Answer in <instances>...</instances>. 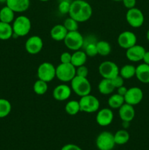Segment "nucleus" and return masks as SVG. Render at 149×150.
<instances>
[{
	"label": "nucleus",
	"mask_w": 149,
	"mask_h": 150,
	"mask_svg": "<svg viewBox=\"0 0 149 150\" xmlns=\"http://www.w3.org/2000/svg\"><path fill=\"white\" fill-rule=\"evenodd\" d=\"M13 35L16 37L26 36L32 29V22L30 19L25 16H19L15 18L12 25Z\"/></svg>",
	"instance_id": "obj_2"
},
{
	"label": "nucleus",
	"mask_w": 149,
	"mask_h": 150,
	"mask_svg": "<svg viewBox=\"0 0 149 150\" xmlns=\"http://www.w3.org/2000/svg\"><path fill=\"white\" fill-rule=\"evenodd\" d=\"M129 133L126 129L119 130L114 134V140L115 144L124 145L126 144L129 140Z\"/></svg>",
	"instance_id": "obj_26"
},
{
	"label": "nucleus",
	"mask_w": 149,
	"mask_h": 150,
	"mask_svg": "<svg viewBox=\"0 0 149 150\" xmlns=\"http://www.w3.org/2000/svg\"><path fill=\"white\" fill-rule=\"evenodd\" d=\"M39 1H43V2H45V1H50V0H39Z\"/></svg>",
	"instance_id": "obj_45"
},
{
	"label": "nucleus",
	"mask_w": 149,
	"mask_h": 150,
	"mask_svg": "<svg viewBox=\"0 0 149 150\" xmlns=\"http://www.w3.org/2000/svg\"><path fill=\"white\" fill-rule=\"evenodd\" d=\"M63 25L68 32H73V31L78 30V22L71 17L66 18L64 20Z\"/></svg>",
	"instance_id": "obj_33"
},
{
	"label": "nucleus",
	"mask_w": 149,
	"mask_h": 150,
	"mask_svg": "<svg viewBox=\"0 0 149 150\" xmlns=\"http://www.w3.org/2000/svg\"><path fill=\"white\" fill-rule=\"evenodd\" d=\"M129 123L130 122H123L122 125H123V127H124V129L127 128V127H128L129 126Z\"/></svg>",
	"instance_id": "obj_42"
},
{
	"label": "nucleus",
	"mask_w": 149,
	"mask_h": 150,
	"mask_svg": "<svg viewBox=\"0 0 149 150\" xmlns=\"http://www.w3.org/2000/svg\"><path fill=\"white\" fill-rule=\"evenodd\" d=\"M114 134L109 131L99 133L96 139V146L99 150H112L115 146Z\"/></svg>",
	"instance_id": "obj_8"
},
{
	"label": "nucleus",
	"mask_w": 149,
	"mask_h": 150,
	"mask_svg": "<svg viewBox=\"0 0 149 150\" xmlns=\"http://www.w3.org/2000/svg\"><path fill=\"white\" fill-rule=\"evenodd\" d=\"M117 42L121 48L127 50L137 44V36L131 31H124L119 34Z\"/></svg>",
	"instance_id": "obj_12"
},
{
	"label": "nucleus",
	"mask_w": 149,
	"mask_h": 150,
	"mask_svg": "<svg viewBox=\"0 0 149 150\" xmlns=\"http://www.w3.org/2000/svg\"><path fill=\"white\" fill-rule=\"evenodd\" d=\"M79 103H80V111L88 114L96 112L99 109L100 106V103L98 98L91 94L80 97Z\"/></svg>",
	"instance_id": "obj_5"
},
{
	"label": "nucleus",
	"mask_w": 149,
	"mask_h": 150,
	"mask_svg": "<svg viewBox=\"0 0 149 150\" xmlns=\"http://www.w3.org/2000/svg\"><path fill=\"white\" fill-rule=\"evenodd\" d=\"M72 54L69 52H64L60 56L61 63H71Z\"/></svg>",
	"instance_id": "obj_37"
},
{
	"label": "nucleus",
	"mask_w": 149,
	"mask_h": 150,
	"mask_svg": "<svg viewBox=\"0 0 149 150\" xmlns=\"http://www.w3.org/2000/svg\"><path fill=\"white\" fill-rule=\"evenodd\" d=\"M124 103H125L124 97L118 93L113 94L108 98V104L110 108L112 109H118Z\"/></svg>",
	"instance_id": "obj_25"
},
{
	"label": "nucleus",
	"mask_w": 149,
	"mask_h": 150,
	"mask_svg": "<svg viewBox=\"0 0 149 150\" xmlns=\"http://www.w3.org/2000/svg\"><path fill=\"white\" fill-rule=\"evenodd\" d=\"M119 67L112 61H104L99 64V73L102 79H112L119 75Z\"/></svg>",
	"instance_id": "obj_9"
},
{
	"label": "nucleus",
	"mask_w": 149,
	"mask_h": 150,
	"mask_svg": "<svg viewBox=\"0 0 149 150\" xmlns=\"http://www.w3.org/2000/svg\"><path fill=\"white\" fill-rule=\"evenodd\" d=\"M145 49L143 46L140 45H134L131 48L127 49L126 57L130 62H137L142 61L145 53Z\"/></svg>",
	"instance_id": "obj_15"
},
{
	"label": "nucleus",
	"mask_w": 149,
	"mask_h": 150,
	"mask_svg": "<svg viewBox=\"0 0 149 150\" xmlns=\"http://www.w3.org/2000/svg\"><path fill=\"white\" fill-rule=\"evenodd\" d=\"M65 111L70 116H74L80 111V107L79 101L70 100L65 105Z\"/></svg>",
	"instance_id": "obj_29"
},
{
	"label": "nucleus",
	"mask_w": 149,
	"mask_h": 150,
	"mask_svg": "<svg viewBox=\"0 0 149 150\" xmlns=\"http://www.w3.org/2000/svg\"><path fill=\"white\" fill-rule=\"evenodd\" d=\"M127 89H127L125 86H124V85H123V86L117 88V93L119 94L120 95H122V96L124 97V95H125L126 93H127Z\"/></svg>",
	"instance_id": "obj_40"
},
{
	"label": "nucleus",
	"mask_w": 149,
	"mask_h": 150,
	"mask_svg": "<svg viewBox=\"0 0 149 150\" xmlns=\"http://www.w3.org/2000/svg\"><path fill=\"white\" fill-rule=\"evenodd\" d=\"M124 79H123V78L121 77L120 75H118L117 76L114 77L113 79H111L112 84H113V86H115V89H117V88L120 87V86H121L124 85Z\"/></svg>",
	"instance_id": "obj_36"
},
{
	"label": "nucleus",
	"mask_w": 149,
	"mask_h": 150,
	"mask_svg": "<svg viewBox=\"0 0 149 150\" xmlns=\"http://www.w3.org/2000/svg\"><path fill=\"white\" fill-rule=\"evenodd\" d=\"M114 114L111 108H105L99 110L96 116V122L99 125L106 127L112 122Z\"/></svg>",
	"instance_id": "obj_14"
},
{
	"label": "nucleus",
	"mask_w": 149,
	"mask_h": 150,
	"mask_svg": "<svg viewBox=\"0 0 149 150\" xmlns=\"http://www.w3.org/2000/svg\"><path fill=\"white\" fill-rule=\"evenodd\" d=\"M70 83L72 90L78 96L83 97L91 94V86L87 78L75 76Z\"/></svg>",
	"instance_id": "obj_3"
},
{
	"label": "nucleus",
	"mask_w": 149,
	"mask_h": 150,
	"mask_svg": "<svg viewBox=\"0 0 149 150\" xmlns=\"http://www.w3.org/2000/svg\"><path fill=\"white\" fill-rule=\"evenodd\" d=\"M115 89L111 79H102L98 84V90L100 94L104 95H111Z\"/></svg>",
	"instance_id": "obj_21"
},
{
	"label": "nucleus",
	"mask_w": 149,
	"mask_h": 150,
	"mask_svg": "<svg viewBox=\"0 0 149 150\" xmlns=\"http://www.w3.org/2000/svg\"><path fill=\"white\" fill-rule=\"evenodd\" d=\"M6 5L15 13H23L29 9L30 0H7Z\"/></svg>",
	"instance_id": "obj_18"
},
{
	"label": "nucleus",
	"mask_w": 149,
	"mask_h": 150,
	"mask_svg": "<svg viewBox=\"0 0 149 150\" xmlns=\"http://www.w3.org/2000/svg\"><path fill=\"white\" fill-rule=\"evenodd\" d=\"M72 91V90L70 86L65 83H61L54 88L53 91V97L56 100H67L71 96Z\"/></svg>",
	"instance_id": "obj_16"
},
{
	"label": "nucleus",
	"mask_w": 149,
	"mask_h": 150,
	"mask_svg": "<svg viewBox=\"0 0 149 150\" xmlns=\"http://www.w3.org/2000/svg\"><path fill=\"white\" fill-rule=\"evenodd\" d=\"M64 42L68 49L74 51H78L83 48L84 38L78 31L68 32Z\"/></svg>",
	"instance_id": "obj_6"
},
{
	"label": "nucleus",
	"mask_w": 149,
	"mask_h": 150,
	"mask_svg": "<svg viewBox=\"0 0 149 150\" xmlns=\"http://www.w3.org/2000/svg\"><path fill=\"white\" fill-rule=\"evenodd\" d=\"M12 105L10 102L4 98H0V119L4 118L10 114Z\"/></svg>",
	"instance_id": "obj_30"
},
{
	"label": "nucleus",
	"mask_w": 149,
	"mask_h": 150,
	"mask_svg": "<svg viewBox=\"0 0 149 150\" xmlns=\"http://www.w3.org/2000/svg\"><path fill=\"white\" fill-rule=\"evenodd\" d=\"M146 38H147L148 41H149V29L147 31V33H146Z\"/></svg>",
	"instance_id": "obj_43"
},
{
	"label": "nucleus",
	"mask_w": 149,
	"mask_h": 150,
	"mask_svg": "<svg viewBox=\"0 0 149 150\" xmlns=\"http://www.w3.org/2000/svg\"><path fill=\"white\" fill-rule=\"evenodd\" d=\"M143 61L145 64H147L149 65V51H145L143 57Z\"/></svg>",
	"instance_id": "obj_41"
},
{
	"label": "nucleus",
	"mask_w": 149,
	"mask_h": 150,
	"mask_svg": "<svg viewBox=\"0 0 149 150\" xmlns=\"http://www.w3.org/2000/svg\"><path fill=\"white\" fill-rule=\"evenodd\" d=\"M43 48V41L39 36L34 35L28 38L25 42V49L26 52L32 55L37 54Z\"/></svg>",
	"instance_id": "obj_11"
},
{
	"label": "nucleus",
	"mask_w": 149,
	"mask_h": 150,
	"mask_svg": "<svg viewBox=\"0 0 149 150\" xmlns=\"http://www.w3.org/2000/svg\"><path fill=\"white\" fill-rule=\"evenodd\" d=\"M92 14V7L88 1L85 0H74L71 2L69 15L70 17L72 18L78 23L89 21Z\"/></svg>",
	"instance_id": "obj_1"
},
{
	"label": "nucleus",
	"mask_w": 149,
	"mask_h": 150,
	"mask_svg": "<svg viewBox=\"0 0 149 150\" xmlns=\"http://www.w3.org/2000/svg\"><path fill=\"white\" fill-rule=\"evenodd\" d=\"M124 4V6L127 9H131L133 7H135L136 0H122L121 1Z\"/></svg>",
	"instance_id": "obj_38"
},
{
	"label": "nucleus",
	"mask_w": 149,
	"mask_h": 150,
	"mask_svg": "<svg viewBox=\"0 0 149 150\" xmlns=\"http://www.w3.org/2000/svg\"><path fill=\"white\" fill-rule=\"evenodd\" d=\"M76 76V67L71 63H61L56 67V77L63 83L70 82Z\"/></svg>",
	"instance_id": "obj_4"
},
{
	"label": "nucleus",
	"mask_w": 149,
	"mask_h": 150,
	"mask_svg": "<svg viewBox=\"0 0 149 150\" xmlns=\"http://www.w3.org/2000/svg\"><path fill=\"white\" fill-rule=\"evenodd\" d=\"M96 42L97 41H93V42H88V43L83 45V48L87 57H94L98 54L97 48H96Z\"/></svg>",
	"instance_id": "obj_32"
},
{
	"label": "nucleus",
	"mask_w": 149,
	"mask_h": 150,
	"mask_svg": "<svg viewBox=\"0 0 149 150\" xmlns=\"http://www.w3.org/2000/svg\"><path fill=\"white\" fill-rule=\"evenodd\" d=\"M61 150H82V149L74 144H67L63 146Z\"/></svg>",
	"instance_id": "obj_39"
},
{
	"label": "nucleus",
	"mask_w": 149,
	"mask_h": 150,
	"mask_svg": "<svg viewBox=\"0 0 149 150\" xmlns=\"http://www.w3.org/2000/svg\"><path fill=\"white\" fill-rule=\"evenodd\" d=\"M87 55L84 51H75L72 54L71 64L75 67L85 65L87 61Z\"/></svg>",
	"instance_id": "obj_22"
},
{
	"label": "nucleus",
	"mask_w": 149,
	"mask_h": 150,
	"mask_svg": "<svg viewBox=\"0 0 149 150\" xmlns=\"http://www.w3.org/2000/svg\"><path fill=\"white\" fill-rule=\"evenodd\" d=\"M135 76L139 81L143 83H149V65L147 64H139L136 67Z\"/></svg>",
	"instance_id": "obj_20"
},
{
	"label": "nucleus",
	"mask_w": 149,
	"mask_h": 150,
	"mask_svg": "<svg viewBox=\"0 0 149 150\" xmlns=\"http://www.w3.org/2000/svg\"><path fill=\"white\" fill-rule=\"evenodd\" d=\"M96 48L98 54L102 57L109 55L111 52V45L105 40H99L96 42Z\"/></svg>",
	"instance_id": "obj_28"
},
{
	"label": "nucleus",
	"mask_w": 149,
	"mask_h": 150,
	"mask_svg": "<svg viewBox=\"0 0 149 150\" xmlns=\"http://www.w3.org/2000/svg\"><path fill=\"white\" fill-rule=\"evenodd\" d=\"M48 89V83L44 81L38 79L33 85V90L38 95H43L47 92Z\"/></svg>",
	"instance_id": "obj_31"
},
{
	"label": "nucleus",
	"mask_w": 149,
	"mask_h": 150,
	"mask_svg": "<svg viewBox=\"0 0 149 150\" xmlns=\"http://www.w3.org/2000/svg\"><path fill=\"white\" fill-rule=\"evenodd\" d=\"M38 79L44 81L51 82L56 78V67L53 64L48 62L41 63L37 71Z\"/></svg>",
	"instance_id": "obj_7"
},
{
	"label": "nucleus",
	"mask_w": 149,
	"mask_h": 150,
	"mask_svg": "<svg viewBox=\"0 0 149 150\" xmlns=\"http://www.w3.org/2000/svg\"><path fill=\"white\" fill-rule=\"evenodd\" d=\"M15 13L10 7L7 5L4 6L0 10V21L7 23H13L15 20Z\"/></svg>",
	"instance_id": "obj_23"
},
{
	"label": "nucleus",
	"mask_w": 149,
	"mask_h": 150,
	"mask_svg": "<svg viewBox=\"0 0 149 150\" xmlns=\"http://www.w3.org/2000/svg\"><path fill=\"white\" fill-rule=\"evenodd\" d=\"M136 67L132 64H125L119 70V75L124 79H130L135 76Z\"/></svg>",
	"instance_id": "obj_27"
},
{
	"label": "nucleus",
	"mask_w": 149,
	"mask_h": 150,
	"mask_svg": "<svg viewBox=\"0 0 149 150\" xmlns=\"http://www.w3.org/2000/svg\"><path fill=\"white\" fill-rule=\"evenodd\" d=\"M88 74H89V69L86 66L82 65L76 67V76L87 78Z\"/></svg>",
	"instance_id": "obj_35"
},
{
	"label": "nucleus",
	"mask_w": 149,
	"mask_h": 150,
	"mask_svg": "<svg viewBox=\"0 0 149 150\" xmlns=\"http://www.w3.org/2000/svg\"><path fill=\"white\" fill-rule=\"evenodd\" d=\"M126 19L129 26L133 28H139L144 23L145 17L143 12L137 7L129 9L126 14Z\"/></svg>",
	"instance_id": "obj_10"
},
{
	"label": "nucleus",
	"mask_w": 149,
	"mask_h": 150,
	"mask_svg": "<svg viewBox=\"0 0 149 150\" xmlns=\"http://www.w3.org/2000/svg\"><path fill=\"white\" fill-rule=\"evenodd\" d=\"M112 1H121L122 0H112Z\"/></svg>",
	"instance_id": "obj_46"
},
{
	"label": "nucleus",
	"mask_w": 149,
	"mask_h": 150,
	"mask_svg": "<svg viewBox=\"0 0 149 150\" xmlns=\"http://www.w3.org/2000/svg\"><path fill=\"white\" fill-rule=\"evenodd\" d=\"M70 6H71V2H70L67 0H62L58 4V10L61 14H69V12H70Z\"/></svg>",
	"instance_id": "obj_34"
},
{
	"label": "nucleus",
	"mask_w": 149,
	"mask_h": 150,
	"mask_svg": "<svg viewBox=\"0 0 149 150\" xmlns=\"http://www.w3.org/2000/svg\"><path fill=\"white\" fill-rule=\"evenodd\" d=\"M7 0H0V3H6Z\"/></svg>",
	"instance_id": "obj_44"
},
{
	"label": "nucleus",
	"mask_w": 149,
	"mask_h": 150,
	"mask_svg": "<svg viewBox=\"0 0 149 150\" xmlns=\"http://www.w3.org/2000/svg\"><path fill=\"white\" fill-rule=\"evenodd\" d=\"M118 116L123 122L132 121L135 116L134 106L127 103H124L118 108Z\"/></svg>",
	"instance_id": "obj_17"
},
{
	"label": "nucleus",
	"mask_w": 149,
	"mask_h": 150,
	"mask_svg": "<svg viewBox=\"0 0 149 150\" xmlns=\"http://www.w3.org/2000/svg\"><path fill=\"white\" fill-rule=\"evenodd\" d=\"M13 36V30L11 23L0 21V40H7Z\"/></svg>",
	"instance_id": "obj_24"
},
{
	"label": "nucleus",
	"mask_w": 149,
	"mask_h": 150,
	"mask_svg": "<svg viewBox=\"0 0 149 150\" xmlns=\"http://www.w3.org/2000/svg\"><path fill=\"white\" fill-rule=\"evenodd\" d=\"M68 31L67 30L63 24H56L51 29L50 35L51 38L53 40L60 42V41H64V38L67 36Z\"/></svg>",
	"instance_id": "obj_19"
},
{
	"label": "nucleus",
	"mask_w": 149,
	"mask_h": 150,
	"mask_svg": "<svg viewBox=\"0 0 149 150\" xmlns=\"http://www.w3.org/2000/svg\"><path fill=\"white\" fill-rule=\"evenodd\" d=\"M143 98V92L140 88L131 87L127 89L126 95H124V101L126 103L129 105H137L142 101Z\"/></svg>",
	"instance_id": "obj_13"
}]
</instances>
